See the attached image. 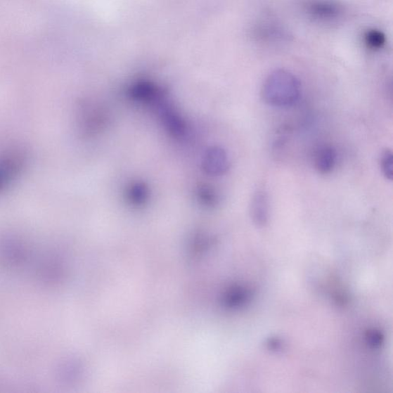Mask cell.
<instances>
[{
    "label": "cell",
    "mask_w": 393,
    "mask_h": 393,
    "mask_svg": "<svg viewBox=\"0 0 393 393\" xmlns=\"http://www.w3.org/2000/svg\"><path fill=\"white\" fill-rule=\"evenodd\" d=\"M363 43L371 51H380L387 44V37L380 30L370 29L364 32Z\"/></svg>",
    "instance_id": "obj_10"
},
{
    "label": "cell",
    "mask_w": 393,
    "mask_h": 393,
    "mask_svg": "<svg viewBox=\"0 0 393 393\" xmlns=\"http://www.w3.org/2000/svg\"><path fill=\"white\" fill-rule=\"evenodd\" d=\"M266 346L270 350L274 351V352H278V351L282 349L283 342L279 338L272 337L267 340Z\"/></svg>",
    "instance_id": "obj_15"
},
{
    "label": "cell",
    "mask_w": 393,
    "mask_h": 393,
    "mask_svg": "<svg viewBox=\"0 0 393 393\" xmlns=\"http://www.w3.org/2000/svg\"><path fill=\"white\" fill-rule=\"evenodd\" d=\"M366 340L368 346L373 349H379L383 344L384 337L380 330L371 329L366 332Z\"/></svg>",
    "instance_id": "obj_14"
},
{
    "label": "cell",
    "mask_w": 393,
    "mask_h": 393,
    "mask_svg": "<svg viewBox=\"0 0 393 393\" xmlns=\"http://www.w3.org/2000/svg\"><path fill=\"white\" fill-rule=\"evenodd\" d=\"M253 292L250 288L238 286L233 288L226 297V304L232 308L245 306L252 299Z\"/></svg>",
    "instance_id": "obj_9"
},
{
    "label": "cell",
    "mask_w": 393,
    "mask_h": 393,
    "mask_svg": "<svg viewBox=\"0 0 393 393\" xmlns=\"http://www.w3.org/2000/svg\"><path fill=\"white\" fill-rule=\"evenodd\" d=\"M304 11L309 19L321 23L336 22L344 13V7L335 0H308Z\"/></svg>",
    "instance_id": "obj_2"
},
{
    "label": "cell",
    "mask_w": 393,
    "mask_h": 393,
    "mask_svg": "<svg viewBox=\"0 0 393 393\" xmlns=\"http://www.w3.org/2000/svg\"><path fill=\"white\" fill-rule=\"evenodd\" d=\"M337 162V152L335 148L330 146H325L317 150L315 155V169L321 174H330L335 168Z\"/></svg>",
    "instance_id": "obj_8"
},
{
    "label": "cell",
    "mask_w": 393,
    "mask_h": 393,
    "mask_svg": "<svg viewBox=\"0 0 393 393\" xmlns=\"http://www.w3.org/2000/svg\"><path fill=\"white\" fill-rule=\"evenodd\" d=\"M205 171L213 176H220L229 169V160L227 153L221 147L209 148L204 157Z\"/></svg>",
    "instance_id": "obj_4"
},
{
    "label": "cell",
    "mask_w": 393,
    "mask_h": 393,
    "mask_svg": "<svg viewBox=\"0 0 393 393\" xmlns=\"http://www.w3.org/2000/svg\"><path fill=\"white\" fill-rule=\"evenodd\" d=\"M128 198L133 205L143 204L148 198L147 188L141 183H134L128 191Z\"/></svg>",
    "instance_id": "obj_11"
},
{
    "label": "cell",
    "mask_w": 393,
    "mask_h": 393,
    "mask_svg": "<svg viewBox=\"0 0 393 393\" xmlns=\"http://www.w3.org/2000/svg\"><path fill=\"white\" fill-rule=\"evenodd\" d=\"M160 108L162 118L169 131L175 137H182L186 132V125L181 117L175 112L168 104L165 103V99L157 103Z\"/></svg>",
    "instance_id": "obj_6"
},
{
    "label": "cell",
    "mask_w": 393,
    "mask_h": 393,
    "mask_svg": "<svg viewBox=\"0 0 393 393\" xmlns=\"http://www.w3.org/2000/svg\"><path fill=\"white\" fill-rule=\"evenodd\" d=\"M380 169L384 177L389 181L393 178V155L392 150H386L380 157Z\"/></svg>",
    "instance_id": "obj_13"
},
{
    "label": "cell",
    "mask_w": 393,
    "mask_h": 393,
    "mask_svg": "<svg viewBox=\"0 0 393 393\" xmlns=\"http://www.w3.org/2000/svg\"><path fill=\"white\" fill-rule=\"evenodd\" d=\"M250 216L256 227L264 228L270 219V199L264 189H257L250 203Z\"/></svg>",
    "instance_id": "obj_3"
},
{
    "label": "cell",
    "mask_w": 393,
    "mask_h": 393,
    "mask_svg": "<svg viewBox=\"0 0 393 393\" xmlns=\"http://www.w3.org/2000/svg\"><path fill=\"white\" fill-rule=\"evenodd\" d=\"M301 85L296 75L285 70L272 72L262 89L264 101L269 105L288 108L295 105L300 97Z\"/></svg>",
    "instance_id": "obj_1"
},
{
    "label": "cell",
    "mask_w": 393,
    "mask_h": 393,
    "mask_svg": "<svg viewBox=\"0 0 393 393\" xmlns=\"http://www.w3.org/2000/svg\"><path fill=\"white\" fill-rule=\"evenodd\" d=\"M198 195L200 202L209 207L216 206L219 202V197L217 192L207 186L199 188Z\"/></svg>",
    "instance_id": "obj_12"
},
{
    "label": "cell",
    "mask_w": 393,
    "mask_h": 393,
    "mask_svg": "<svg viewBox=\"0 0 393 393\" xmlns=\"http://www.w3.org/2000/svg\"><path fill=\"white\" fill-rule=\"evenodd\" d=\"M130 96L138 101L146 103L160 102L164 98L162 91L153 83L139 82L133 85L129 90Z\"/></svg>",
    "instance_id": "obj_7"
},
{
    "label": "cell",
    "mask_w": 393,
    "mask_h": 393,
    "mask_svg": "<svg viewBox=\"0 0 393 393\" xmlns=\"http://www.w3.org/2000/svg\"><path fill=\"white\" fill-rule=\"evenodd\" d=\"M22 164L20 155L7 154L0 157V191L9 185L18 174Z\"/></svg>",
    "instance_id": "obj_5"
}]
</instances>
